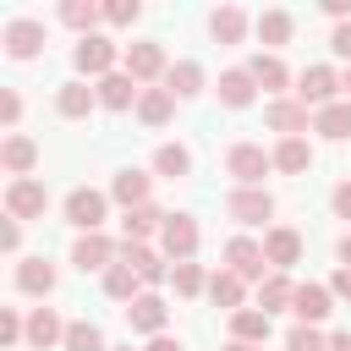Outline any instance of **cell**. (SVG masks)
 Here are the masks:
<instances>
[{"instance_id": "cell-1", "label": "cell", "mask_w": 351, "mask_h": 351, "mask_svg": "<svg viewBox=\"0 0 351 351\" xmlns=\"http://www.w3.org/2000/svg\"><path fill=\"white\" fill-rule=\"evenodd\" d=\"M225 170L236 176V186H263V176L274 170V154H263V143H236L225 154Z\"/></svg>"}, {"instance_id": "cell-2", "label": "cell", "mask_w": 351, "mask_h": 351, "mask_svg": "<svg viewBox=\"0 0 351 351\" xmlns=\"http://www.w3.org/2000/svg\"><path fill=\"white\" fill-rule=\"evenodd\" d=\"M225 269L230 274H241V280H269V258H263V241H252V236H230L225 241Z\"/></svg>"}, {"instance_id": "cell-3", "label": "cell", "mask_w": 351, "mask_h": 351, "mask_svg": "<svg viewBox=\"0 0 351 351\" xmlns=\"http://www.w3.org/2000/svg\"><path fill=\"white\" fill-rule=\"evenodd\" d=\"M159 247H165L170 263H192V252H197V219H192V214H165Z\"/></svg>"}, {"instance_id": "cell-4", "label": "cell", "mask_w": 351, "mask_h": 351, "mask_svg": "<svg viewBox=\"0 0 351 351\" xmlns=\"http://www.w3.org/2000/svg\"><path fill=\"white\" fill-rule=\"evenodd\" d=\"M71 60H77V71H82V77H110L121 55H115V44H110L104 33H88V38H77Z\"/></svg>"}, {"instance_id": "cell-5", "label": "cell", "mask_w": 351, "mask_h": 351, "mask_svg": "<svg viewBox=\"0 0 351 351\" xmlns=\"http://www.w3.org/2000/svg\"><path fill=\"white\" fill-rule=\"evenodd\" d=\"M44 208H49V186H44V181L22 176V181L5 186V214H11V219H38Z\"/></svg>"}, {"instance_id": "cell-6", "label": "cell", "mask_w": 351, "mask_h": 351, "mask_svg": "<svg viewBox=\"0 0 351 351\" xmlns=\"http://www.w3.org/2000/svg\"><path fill=\"white\" fill-rule=\"evenodd\" d=\"M104 208H110V197H104V192H93V186L66 192V219H71L82 236H93V230L104 225Z\"/></svg>"}, {"instance_id": "cell-7", "label": "cell", "mask_w": 351, "mask_h": 351, "mask_svg": "<svg viewBox=\"0 0 351 351\" xmlns=\"http://www.w3.org/2000/svg\"><path fill=\"white\" fill-rule=\"evenodd\" d=\"M0 44H5V55H11V60H33V55L44 49V22H33V16H16V22H5Z\"/></svg>"}, {"instance_id": "cell-8", "label": "cell", "mask_w": 351, "mask_h": 351, "mask_svg": "<svg viewBox=\"0 0 351 351\" xmlns=\"http://www.w3.org/2000/svg\"><path fill=\"white\" fill-rule=\"evenodd\" d=\"M335 93H340V77H335L329 66H307V71H302V82H296V99H302V104H313V110H329V104H335Z\"/></svg>"}, {"instance_id": "cell-9", "label": "cell", "mask_w": 351, "mask_h": 351, "mask_svg": "<svg viewBox=\"0 0 351 351\" xmlns=\"http://www.w3.org/2000/svg\"><path fill=\"white\" fill-rule=\"evenodd\" d=\"M225 208H230V219H241V225H263V219L274 214V197H269L263 186H236V192L225 197Z\"/></svg>"}, {"instance_id": "cell-10", "label": "cell", "mask_w": 351, "mask_h": 351, "mask_svg": "<svg viewBox=\"0 0 351 351\" xmlns=\"http://www.w3.org/2000/svg\"><path fill=\"white\" fill-rule=\"evenodd\" d=\"M121 66H126V77H132V82H154V77H165V71H170L159 44H126Z\"/></svg>"}, {"instance_id": "cell-11", "label": "cell", "mask_w": 351, "mask_h": 351, "mask_svg": "<svg viewBox=\"0 0 351 351\" xmlns=\"http://www.w3.org/2000/svg\"><path fill=\"white\" fill-rule=\"evenodd\" d=\"M121 252H115V241L104 236V230H93V236H77V247H71V263L82 269V274H93V269H110Z\"/></svg>"}, {"instance_id": "cell-12", "label": "cell", "mask_w": 351, "mask_h": 351, "mask_svg": "<svg viewBox=\"0 0 351 351\" xmlns=\"http://www.w3.org/2000/svg\"><path fill=\"white\" fill-rule=\"evenodd\" d=\"M263 258H269V269H274V274H285V269L302 258V236H296L291 225H274V230L263 236Z\"/></svg>"}, {"instance_id": "cell-13", "label": "cell", "mask_w": 351, "mask_h": 351, "mask_svg": "<svg viewBox=\"0 0 351 351\" xmlns=\"http://www.w3.org/2000/svg\"><path fill=\"white\" fill-rule=\"evenodd\" d=\"M329 296H335L329 285H296V296H291L296 324H313V329H318V324L329 318Z\"/></svg>"}, {"instance_id": "cell-14", "label": "cell", "mask_w": 351, "mask_h": 351, "mask_svg": "<svg viewBox=\"0 0 351 351\" xmlns=\"http://www.w3.org/2000/svg\"><path fill=\"white\" fill-rule=\"evenodd\" d=\"M0 165L11 170V181H22V176L38 165V143H33V137H22V132H11V137L0 143Z\"/></svg>"}, {"instance_id": "cell-15", "label": "cell", "mask_w": 351, "mask_h": 351, "mask_svg": "<svg viewBox=\"0 0 351 351\" xmlns=\"http://www.w3.org/2000/svg\"><path fill=\"white\" fill-rule=\"evenodd\" d=\"M165 318H170L165 296H137V302L126 307V324H132L137 335H165Z\"/></svg>"}, {"instance_id": "cell-16", "label": "cell", "mask_w": 351, "mask_h": 351, "mask_svg": "<svg viewBox=\"0 0 351 351\" xmlns=\"http://www.w3.org/2000/svg\"><path fill=\"white\" fill-rule=\"evenodd\" d=\"M263 121H269L274 132H285V137H302V132H307V104H302V99H274V104L263 110Z\"/></svg>"}, {"instance_id": "cell-17", "label": "cell", "mask_w": 351, "mask_h": 351, "mask_svg": "<svg viewBox=\"0 0 351 351\" xmlns=\"http://www.w3.org/2000/svg\"><path fill=\"white\" fill-rule=\"evenodd\" d=\"M121 263H132L143 285H159V280H165V258H159L148 241H126V247H121Z\"/></svg>"}, {"instance_id": "cell-18", "label": "cell", "mask_w": 351, "mask_h": 351, "mask_svg": "<svg viewBox=\"0 0 351 351\" xmlns=\"http://www.w3.org/2000/svg\"><path fill=\"white\" fill-rule=\"evenodd\" d=\"M93 88H99V104H104V110H126V104H137V93H143L126 71H110V77H99Z\"/></svg>"}, {"instance_id": "cell-19", "label": "cell", "mask_w": 351, "mask_h": 351, "mask_svg": "<svg viewBox=\"0 0 351 351\" xmlns=\"http://www.w3.org/2000/svg\"><path fill=\"white\" fill-rule=\"evenodd\" d=\"M93 104H99V88H88V82H60V93H55V110L66 121H82Z\"/></svg>"}, {"instance_id": "cell-20", "label": "cell", "mask_w": 351, "mask_h": 351, "mask_svg": "<svg viewBox=\"0 0 351 351\" xmlns=\"http://www.w3.org/2000/svg\"><path fill=\"white\" fill-rule=\"evenodd\" d=\"M170 115H176V93L170 88H143L137 93V121L143 126H165Z\"/></svg>"}, {"instance_id": "cell-21", "label": "cell", "mask_w": 351, "mask_h": 351, "mask_svg": "<svg viewBox=\"0 0 351 351\" xmlns=\"http://www.w3.org/2000/svg\"><path fill=\"white\" fill-rule=\"evenodd\" d=\"M252 99H258V82H252V71H241V66H236V71H225V77H219V104H230V110H247Z\"/></svg>"}, {"instance_id": "cell-22", "label": "cell", "mask_w": 351, "mask_h": 351, "mask_svg": "<svg viewBox=\"0 0 351 351\" xmlns=\"http://www.w3.org/2000/svg\"><path fill=\"white\" fill-rule=\"evenodd\" d=\"M159 230H165V214H159L154 203L126 208V219H121V236H126V241H148V236H159Z\"/></svg>"}, {"instance_id": "cell-23", "label": "cell", "mask_w": 351, "mask_h": 351, "mask_svg": "<svg viewBox=\"0 0 351 351\" xmlns=\"http://www.w3.org/2000/svg\"><path fill=\"white\" fill-rule=\"evenodd\" d=\"M16 291H27V296H49V291H55V269H49L44 258H22V263H16Z\"/></svg>"}, {"instance_id": "cell-24", "label": "cell", "mask_w": 351, "mask_h": 351, "mask_svg": "<svg viewBox=\"0 0 351 351\" xmlns=\"http://www.w3.org/2000/svg\"><path fill=\"white\" fill-rule=\"evenodd\" d=\"M55 340H66V324H60V313L55 307H33V318H27V346H55Z\"/></svg>"}, {"instance_id": "cell-25", "label": "cell", "mask_w": 351, "mask_h": 351, "mask_svg": "<svg viewBox=\"0 0 351 351\" xmlns=\"http://www.w3.org/2000/svg\"><path fill=\"white\" fill-rule=\"evenodd\" d=\"M230 340L263 346V340H269V313H263V307H241V313H230Z\"/></svg>"}, {"instance_id": "cell-26", "label": "cell", "mask_w": 351, "mask_h": 351, "mask_svg": "<svg viewBox=\"0 0 351 351\" xmlns=\"http://www.w3.org/2000/svg\"><path fill=\"white\" fill-rule=\"evenodd\" d=\"M307 165H313V143H307V137H280V148H274V170L302 176Z\"/></svg>"}, {"instance_id": "cell-27", "label": "cell", "mask_w": 351, "mask_h": 351, "mask_svg": "<svg viewBox=\"0 0 351 351\" xmlns=\"http://www.w3.org/2000/svg\"><path fill=\"white\" fill-rule=\"evenodd\" d=\"M110 197H115L121 208H143V203H148V176H143V170H121V176L110 181Z\"/></svg>"}, {"instance_id": "cell-28", "label": "cell", "mask_w": 351, "mask_h": 351, "mask_svg": "<svg viewBox=\"0 0 351 351\" xmlns=\"http://www.w3.org/2000/svg\"><path fill=\"white\" fill-rule=\"evenodd\" d=\"M137 285H143V280H137L132 263H110V269H104V296H110V302H126V307H132V302H137Z\"/></svg>"}, {"instance_id": "cell-29", "label": "cell", "mask_w": 351, "mask_h": 351, "mask_svg": "<svg viewBox=\"0 0 351 351\" xmlns=\"http://www.w3.org/2000/svg\"><path fill=\"white\" fill-rule=\"evenodd\" d=\"M208 302H214V307H225V313H241V274L214 269V274H208Z\"/></svg>"}, {"instance_id": "cell-30", "label": "cell", "mask_w": 351, "mask_h": 351, "mask_svg": "<svg viewBox=\"0 0 351 351\" xmlns=\"http://www.w3.org/2000/svg\"><path fill=\"white\" fill-rule=\"evenodd\" d=\"M313 132H324L329 143H346V137H351V104L335 99L329 110H318V115H313Z\"/></svg>"}, {"instance_id": "cell-31", "label": "cell", "mask_w": 351, "mask_h": 351, "mask_svg": "<svg viewBox=\"0 0 351 351\" xmlns=\"http://www.w3.org/2000/svg\"><path fill=\"white\" fill-rule=\"evenodd\" d=\"M208 33H214L219 44H241V33H247V11H241V5H219V11L208 16Z\"/></svg>"}, {"instance_id": "cell-32", "label": "cell", "mask_w": 351, "mask_h": 351, "mask_svg": "<svg viewBox=\"0 0 351 351\" xmlns=\"http://www.w3.org/2000/svg\"><path fill=\"white\" fill-rule=\"evenodd\" d=\"M247 71H252V82H258L263 93H280V88L291 82V71H285V60H280V55H252V66H247Z\"/></svg>"}, {"instance_id": "cell-33", "label": "cell", "mask_w": 351, "mask_h": 351, "mask_svg": "<svg viewBox=\"0 0 351 351\" xmlns=\"http://www.w3.org/2000/svg\"><path fill=\"white\" fill-rule=\"evenodd\" d=\"M165 88H170L176 99H192V93H203V66H197V60H176V66L165 71Z\"/></svg>"}, {"instance_id": "cell-34", "label": "cell", "mask_w": 351, "mask_h": 351, "mask_svg": "<svg viewBox=\"0 0 351 351\" xmlns=\"http://www.w3.org/2000/svg\"><path fill=\"white\" fill-rule=\"evenodd\" d=\"M154 170L170 176V181H181V176L192 170V154H186L181 143H159V148H154Z\"/></svg>"}, {"instance_id": "cell-35", "label": "cell", "mask_w": 351, "mask_h": 351, "mask_svg": "<svg viewBox=\"0 0 351 351\" xmlns=\"http://www.w3.org/2000/svg\"><path fill=\"white\" fill-rule=\"evenodd\" d=\"M99 16H104V5H93V0H66V5H60V22H66V27H77L82 38L93 33V22H99Z\"/></svg>"}, {"instance_id": "cell-36", "label": "cell", "mask_w": 351, "mask_h": 351, "mask_svg": "<svg viewBox=\"0 0 351 351\" xmlns=\"http://www.w3.org/2000/svg\"><path fill=\"white\" fill-rule=\"evenodd\" d=\"M60 346H66V351H110L104 335H99V324H88V318L66 324V340H60Z\"/></svg>"}, {"instance_id": "cell-37", "label": "cell", "mask_w": 351, "mask_h": 351, "mask_svg": "<svg viewBox=\"0 0 351 351\" xmlns=\"http://www.w3.org/2000/svg\"><path fill=\"white\" fill-rule=\"evenodd\" d=\"M291 296H296V285H291L285 274H269V280L258 285V302H263V313H280V307H291Z\"/></svg>"}, {"instance_id": "cell-38", "label": "cell", "mask_w": 351, "mask_h": 351, "mask_svg": "<svg viewBox=\"0 0 351 351\" xmlns=\"http://www.w3.org/2000/svg\"><path fill=\"white\" fill-rule=\"evenodd\" d=\"M291 27H296L291 11H258V38H263V44H285Z\"/></svg>"}, {"instance_id": "cell-39", "label": "cell", "mask_w": 351, "mask_h": 351, "mask_svg": "<svg viewBox=\"0 0 351 351\" xmlns=\"http://www.w3.org/2000/svg\"><path fill=\"white\" fill-rule=\"evenodd\" d=\"M170 280H176V296H197V291H208V274H203L197 263H176Z\"/></svg>"}, {"instance_id": "cell-40", "label": "cell", "mask_w": 351, "mask_h": 351, "mask_svg": "<svg viewBox=\"0 0 351 351\" xmlns=\"http://www.w3.org/2000/svg\"><path fill=\"white\" fill-rule=\"evenodd\" d=\"M285 351H329V346H324V335H318L313 324H296V329L285 335Z\"/></svg>"}, {"instance_id": "cell-41", "label": "cell", "mask_w": 351, "mask_h": 351, "mask_svg": "<svg viewBox=\"0 0 351 351\" xmlns=\"http://www.w3.org/2000/svg\"><path fill=\"white\" fill-rule=\"evenodd\" d=\"M137 16H143L137 0H110V5H104V22H115V27H126V22H137Z\"/></svg>"}, {"instance_id": "cell-42", "label": "cell", "mask_w": 351, "mask_h": 351, "mask_svg": "<svg viewBox=\"0 0 351 351\" xmlns=\"http://www.w3.org/2000/svg\"><path fill=\"white\" fill-rule=\"evenodd\" d=\"M27 335V324L16 318V307H0V346H16Z\"/></svg>"}, {"instance_id": "cell-43", "label": "cell", "mask_w": 351, "mask_h": 351, "mask_svg": "<svg viewBox=\"0 0 351 351\" xmlns=\"http://www.w3.org/2000/svg\"><path fill=\"white\" fill-rule=\"evenodd\" d=\"M0 247H5V252H16V247H22V219H11V214H5V225H0Z\"/></svg>"}, {"instance_id": "cell-44", "label": "cell", "mask_w": 351, "mask_h": 351, "mask_svg": "<svg viewBox=\"0 0 351 351\" xmlns=\"http://www.w3.org/2000/svg\"><path fill=\"white\" fill-rule=\"evenodd\" d=\"M329 49H335L340 60H351V22H340V27L329 33Z\"/></svg>"}, {"instance_id": "cell-45", "label": "cell", "mask_w": 351, "mask_h": 351, "mask_svg": "<svg viewBox=\"0 0 351 351\" xmlns=\"http://www.w3.org/2000/svg\"><path fill=\"white\" fill-rule=\"evenodd\" d=\"M16 115H22V99L5 88V93H0V121H5V126H16Z\"/></svg>"}, {"instance_id": "cell-46", "label": "cell", "mask_w": 351, "mask_h": 351, "mask_svg": "<svg viewBox=\"0 0 351 351\" xmlns=\"http://www.w3.org/2000/svg\"><path fill=\"white\" fill-rule=\"evenodd\" d=\"M329 203H335V214H340V219H351V181H340Z\"/></svg>"}, {"instance_id": "cell-47", "label": "cell", "mask_w": 351, "mask_h": 351, "mask_svg": "<svg viewBox=\"0 0 351 351\" xmlns=\"http://www.w3.org/2000/svg\"><path fill=\"white\" fill-rule=\"evenodd\" d=\"M329 291H335L340 302H351V269H335V280H329Z\"/></svg>"}, {"instance_id": "cell-48", "label": "cell", "mask_w": 351, "mask_h": 351, "mask_svg": "<svg viewBox=\"0 0 351 351\" xmlns=\"http://www.w3.org/2000/svg\"><path fill=\"white\" fill-rule=\"evenodd\" d=\"M324 11H329L335 22H351V0H324Z\"/></svg>"}, {"instance_id": "cell-49", "label": "cell", "mask_w": 351, "mask_h": 351, "mask_svg": "<svg viewBox=\"0 0 351 351\" xmlns=\"http://www.w3.org/2000/svg\"><path fill=\"white\" fill-rule=\"evenodd\" d=\"M143 351H181V340H170V335H154Z\"/></svg>"}, {"instance_id": "cell-50", "label": "cell", "mask_w": 351, "mask_h": 351, "mask_svg": "<svg viewBox=\"0 0 351 351\" xmlns=\"http://www.w3.org/2000/svg\"><path fill=\"white\" fill-rule=\"evenodd\" d=\"M329 351H351V329H340V335L329 340Z\"/></svg>"}, {"instance_id": "cell-51", "label": "cell", "mask_w": 351, "mask_h": 351, "mask_svg": "<svg viewBox=\"0 0 351 351\" xmlns=\"http://www.w3.org/2000/svg\"><path fill=\"white\" fill-rule=\"evenodd\" d=\"M340 269H351V230L340 236Z\"/></svg>"}, {"instance_id": "cell-52", "label": "cell", "mask_w": 351, "mask_h": 351, "mask_svg": "<svg viewBox=\"0 0 351 351\" xmlns=\"http://www.w3.org/2000/svg\"><path fill=\"white\" fill-rule=\"evenodd\" d=\"M225 351H263V346H247V340H230Z\"/></svg>"}, {"instance_id": "cell-53", "label": "cell", "mask_w": 351, "mask_h": 351, "mask_svg": "<svg viewBox=\"0 0 351 351\" xmlns=\"http://www.w3.org/2000/svg\"><path fill=\"white\" fill-rule=\"evenodd\" d=\"M340 88H346V104H351V71H346V77H340Z\"/></svg>"}, {"instance_id": "cell-54", "label": "cell", "mask_w": 351, "mask_h": 351, "mask_svg": "<svg viewBox=\"0 0 351 351\" xmlns=\"http://www.w3.org/2000/svg\"><path fill=\"white\" fill-rule=\"evenodd\" d=\"M115 351H132V346H115Z\"/></svg>"}]
</instances>
